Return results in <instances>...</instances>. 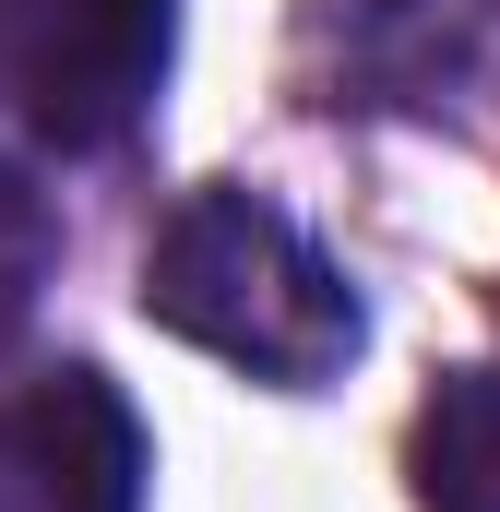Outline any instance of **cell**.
<instances>
[{"label": "cell", "mask_w": 500, "mask_h": 512, "mask_svg": "<svg viewBox=\"0 0 500 512\" xmlns=\"http://www.w3.org/2000/svg\"><path fill=\"white\" fill-rule=\"evenodd\" d=\"M143 322L274 393H322L370 346L346 262L250 179H203L167 203V227L143 239Z\"/></svg>", "instance_id": "obj_1"}, {"label": "cell", "mask_w": 500, "mask_h": 512, "mask_svg": "<svg viewBox=\"0 0 500 512\" xmlns=\"http://www.w3.org/2000/svg\"><path fill=\"white\" fill-rule=\"evenodd\" d=\"M179 60V0H0V108L60 143L108 155L143 131Z\"/></svg>", "instance_id": "obj_2"}, {"label": "cell", "mask_w": 500, "mask_h": 512, "mask_svg": "<svg viewBox=\"0 0 500 512\" xmlns=\"http://www.w3.org/2000/svg\"><path fill=\"white\" fill-rule=\"evenodd\" d=\"M143 417L120 405L108 370H36L0 393V512H143Z\"/></svg>", "instance_id": "obj_3"}, {"label": "cell", "mask_w": 500, "mask_h": 512, "mask_svg": "<svg viewBox=\"0 0 500 512\" xmlns=\"http://www.w3.org/2000/svg\"><path fill=\"white\" fill-rule=\"evenodd\" d=\"M405 489L417 512H500V358L441 370L405 429Z\"/></svg>", "instance_id": "obj_4"}, {"label": "cell", "mask_w": 500, "mask_h": 512, "mask_svg": "<svg viewBox=\"0 0 500 512\" xmlns=\"http://www.w3.org/2000/svg\"><path fill=\"white\" fill-rule=\"evenodd\" d=\"M48 274H60V215H48L36 167H12V155H0V346L36 322Z\"/></svg>", "instance_id": "obj_5"}]
</instances>
